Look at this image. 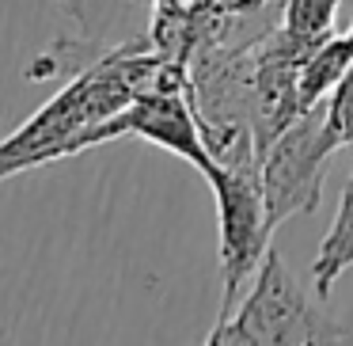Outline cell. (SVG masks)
<instances>
[{
    "mask_svg": "<svg viewBox=\"0 0 353 346\" xmlns=\"http://www.w3.org/2000/svg\"><path fill=\"white\" fill-rule=\"evenodd\" d=\"M201 346H247V343H243V335H239V327H236L232 316H216L213 331L205 335V343H201Z\"/></svg>",
    "mask_w": 353,
    "mask_h": 346,
    "instance_id": "30bf717a",
    "label": "cell"
},
{
    "mask_svg": "<svg viewBox=\"0 0 353 346\" xmlns=\"http://www.w3.org/2000/svg\"><path fill=\"white\" fill-rule=\"evenodd\" d=\"M216 202V255H221V316H228L243 297V285L259 274L274 244V224L262 191V164H216L205 175Z\"/></svg>",
    "mask_w": 353,
    "mask_h": 346,
    "instance_id": "3957f363",
    "label": "cell"
},
{
    "mask_svg": "<svg viewBox=\"0 0 353 346\" xmlns=\"http://www.w3.org/2000/svg\"><path fill=\"white\" fill-rule=\"evenodd\" d=\"M323 115H327L330 133L338 137V148H342V153H353V69L345 73L342 84L327 95Z\"/></svg>",
    "mask_w": 353,
    "mask_h": 346,
    "instance_id": "ba28073f",
    "label": "cell"
},
{
    "mask_svg": "<svg viewBox=\"0 0 353 346\" xmlns=\"http://www.w3.org/2000/svg\"><path fill=\"white\" fill-rule=\"evenodd\" d=\"M350 69H353V23L342 35L330 31L307 54L304 69H300V107L312 110L319 103H327V95L342 84V77Z\"/></svg>",
    "mask_w": 353,
    "mask_h": 346,
    "instance_id": "5b68a950",
    "label": "cell"
},
{
    "mask_svg": "<svg viewBox=\"0 0 353 346\" xmlns=\"http://www.w3.org/2000/svg\"><path fill=\"white\" fill-rule=\"evenodd\" d=\"M338 148V137L330 133L323 103L296 118L266 153L262 164V191H266L270 224H285L289 217L315 213L323 198V179H327V160Z\"/></svg>",
    "mask_w": 353,
    "mask_h": 346,
    "instance_id": "277c9868",
    "label": "cell"
},
{
    "mask_svg": "<svg viewBox=\"0 0 353 346\" xmlns=\"http://www.w3.org/2000/svg\"><path fill=\"white\" fill-rule=\"evenodd\" d=\"M353 267V171L342 186V198H338L334 221H330L327 236H323L319 251L312 262V289L327 300V293L334 289V282Z\"/></svg>",
    "mask_w": 353,
    "mask_h": 346,
    "instance_id": "8992f818",
    "label": "cell"
},
{
    "mask_svg": "<svg viewBox=\"0 0 353 346\" xmlns=\"http://www.w3.org/2000/svg\"><path fill=\"white\" fill-rule=\"evenodd\" d=\"M228 316L247 346H345L353 338V327L323 308V297L292 274L277 247L266 251L251 293Z\"/></svg>",
    "mask_w": 353,
    "mask_h": 346,
    "instance_id": "7a4b0ae2",
    "label": "cell"
},
{
    "mask_svg": "<svg viewBox=\"0 0 353 346\" xmlns=\"http://www.w3.org/2000/svg\"><path fill=\"white\" fill-rule=\"evenodd\" d=\"M156 8L152 12H179V16H201V12H213L224 8L232 0H152Z\"/></svg>",
    "mask_w": 353,
    "mask_h": 346,
    "instance_id": "9c48e42d",
    "label": "cell"
},
{
    "mask_svg": "<svg viewBox=\"0 0 353 346\" xmlns=\"http://www.w3.org/2000/svg\"><path fill=\"white\" fill-rule=\"evenodd\" d=\"M342 0H281V27L292 39L319 42L334 31Z\"/></svg>",
    "mask_w": 353,
    "mask_h": 346,
    "instance_id": "52a82bcc",
    "label": "cell"
},
{
    "mask_svg": "<svg viewBox=\"0 0 353 346\" xmlns=\"http://www.w3.org/2000/svg\"><path fill=\"white\" fill-rule=\"evenodd\" d=\"M163 61L168 57L152 46V39H141L72 73L54 99H46L19 130L0 141V179L92 148L95 130L152 88Z\"/></svg>",
    "mask_w": 353,
    "mask_h": 346,
    "instance_id": "6da1fadb",
    "label": "cell"
}]
</instances>
